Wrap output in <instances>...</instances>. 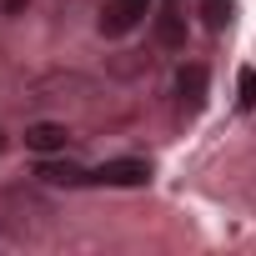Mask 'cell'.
Masks as SVG:
<instances>
[{"label":"cell","instance_id":"1","mask_svg":"<svg viewBox=\"0 0 256 256\" xmlns=\"http://www.w3.org/2000/svg\"><path fill=\"white\" fill-rule=\"evenodd\" d=\"M151 16V0H106L100 6V36H131Z\"/></svg>","mask_w":256,"mask_h":256},{"label":"cell","instance_id":"2","mask_svg":"<svg viewBox=\"0 0 256 256\" xmlns=\"http://www.w3.org/2000/svg\"><path fill=\"white\" fill-rule=\"evenodd\" d=\"M90 181L96 186H146L151 181V166L146 161H106V166L90 171Z\"/></svg>","mask_w":256,"mask_h":256},{"label":"cell","instance_id":"3","mask_svg":"<svg viewBox=\"0 0 256 256\" xmlns=\"http://www.w3.org/2000/svg\"><path fill=\"white\" fill-rule=\"evenodd\" d=\"M176 100H181V110H201L206 106V70L201 66H181L176 70Z\"/></svg>","mask_w":256,"mask_h":256},{"label":"cell","instance_id":"4","mask_svg":"<svg viewBox=\"0 0 256 256\" xmlns=\"http://www.w3.org/2000/svg\"><path fill=\"white\" fill-rule=\"evenodd\" d=\"M66 141H70V131H66V126H56V120H36V126H26V146H30L36 156L66 151Z\"/></svg>","mask_w":256,"mask_h":256},{"label":"cell","instance_id":"5","mask_svg":"<svg viewBox=\"0 0 256 256\" xmlns=\"http://www.w3.org/2000/svg\"><path fill=\"white\" fill-rule=\"evenodd\" d=\"M36 176H40L46 186H86V181H90V171H80V166H70V161H40Z\"/></svg>","mask_w":256,"mask_h":256},{"label":"cell","instance_id":"6","mask_svg":"<svg viewBox=\"0 0 256 256\" xmlns=\"http://www.w3.org/2000/svg\"><path fill=\"white\" fill-rule=\"evenodd\" d=\"M201 16H206V30H226L231 26V0H201Z\"/></svg>","mask_w":256,"mask_h":256},{"label":"cell","instance_id":"7","mask_svg":"<svg viewBox=\"0 0 256 256\" xmlns=\"http://www.w3.org/2000/svg\"><path fill=\"white\" fill-rule=\"evenodd\" d=\"M156 36H161L166 46H181V40H186V30H181V16H176V10H166V16L156 20Z\"/></svg>","mask_w":256,"mask_h":256},{"label":"cell","instance_id":"8","mask_svg":"<svg viewBox=\"0 0 256 256\" xmlns=\"http://www.w3.org/2000/svg\"><path fill=\"white\" fill-rule=\"evenodd\" d=\"M236 106H241V110H251V106H256V70H251V66L236 76Z\"/></svg>","mask_w":256,"mask_h":256}]
</instances>
